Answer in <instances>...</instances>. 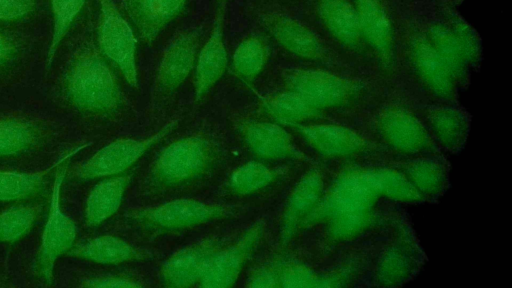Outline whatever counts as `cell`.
<instances>
[{"mask_svg":"<svg viewBox=\"0 0 512 288\" xmlns=\"http://www.w3.org/2000/svg\"><path fill=\"white\" fill-rule=\"evenodd\" d=\"M88 145L83 144L69 150L42 170L35 172L0 171V202H19L38 196L44 190L52 171Z\"/></svg>","mask_w":512,"mask_h":288,"instance_id":"25","label":"cell"},{"mask_svg":"<svg viewBox=\"0 0 512 288\" xmlns=\"http://www.w3.org/2000/svg\"><path fill=\"white\" fill-rule=\"evenodd\" d=\"M132 174H119L102 178L89 191L84 206V223L97 227L120 208Z\"/></svg>","mask_w":512,"mask_h":288,"instance_id":"24","label":"cell"},{"mask_svg":"<svg viewBox=\"0 0 512 288\" xmlns=\"http://www.w3.org/2000/svg\"><path fill=\"white\" fill-rule=\"evenodd\" d=\"M227 0H216L210 34L200 47L194 68V98L203 99L225 73L228 56L224 38Z\"/></svg>","mask_w":512,"mask_h":288,"instance_id":"18","label":"cell"},{"mask_svg":"<svg viewBox=\"0 0 512 288\" xmlns=\"http://www.w3.org/2000/svg\"><path fill=\"white\" fill-rule=\"evenodd\" d=\"M261 103L264 111L278 124L290 127L325 122L331 118L288 89L261 97Z\"/></svg>","mask_w":512,"mask_h":288,"instance_id":"26","label":"cell"},{"mask_svg":"<svg viewBox=\"0 0 512 288\" xmlns=\"http://www.w3.org/2000/svg\"><path fill=\"white\" fill-rule=\"evenodd\" d=\"M281 81L331 117L370 110L396 89L375 75L301 64L284 68Z\"/></svg>","mask_w":512,"mask_h":288,"instance_id":"1","label":"cell"},{"mask_svg":"<svg viewBox=\"0 0 512 288\" xmlns=\"http://www.w3.org/2000/svg\"><path fill=\"white\" fill-rule=\"evenodd\" d=\"M374 74L400 86L396 6L388 0H351Z\"/></svg>","mask_w":512,"mask_h":288,"instance_id":"7","label":"cell"},{"mask_svg":"<svg viewBox=\"0 0 512 288\" xmlns=\"http://www.w3.org/2000/svg\"><path fill=\"white\" fill-rule=\"evenodd\" d=\"M282 173L262 162L251 160L237 169L229 177V189L238 195H249L271 184Z\"/></svg>","mask_w":512,"mask_h":288,"instance_id":"33","label":"cell"},{"mask_svg":"<svg viewBox=\"0 0 512 288\" xmlns=\"http://www.w3.org/2000/svg\"><path fill=\"white\" fill-rule=\"evenodd\" d=\"M225 242L223 236L211 235L177 250L161 265L162 285L181 288L198 284L213 255Z\"/></svg>","mask_w":512,"mask_h":288,"instance_id":"17","label":"cell"},{"mask_svg":"<svg viewBox=\"0 0 512 288\" xmlns=\"http://www.w3.org/2000/svg\"><path fill=\"white\" fill-rule=\"evenodd\" d=\"M297 12L339 55L375 75L351 0H297ZM376 76V75H375Z\"/></svg>","mask_w":512,"mask_h":288,"instance_id":"4","label":"cell"},{"mask_svg":"<svg viewBox=\"0 0 512 288\" xmlns=\"http://www.w3.org/2000/svg\"><path fill=\"white\" fill-rule=\"evenodd\" d=\"M180 118L172 119L155 133L145 138L116 139L93 155L67 169L66 177L76 180H91L122 174L132 167L152 147L176 129Z\"/></svg>","mask_w":512,"mask_h":288,"instance_id":"10","label":"cell"},{"mask_svg":"<svg viewBox=\"0 0 512 288\" xmlns=\"http://www.w3.org/2000/svg\"><path fill=\"white\" fill-rule=\"evenodd\" d=\"M370 172L380 198L402 203L423 201L399 168H371Z\"/></svg>","mask_w":512,"mask_h":288,"instance_id":"34","label":"cell"},{"mask_svg":"<svg viewBox=\"0 0 512 288\" xmlns=\"http://www.w3.org/2000/svg\"><path fill=\"white\" fill-rule=\"evenodd\" d=\"M315 273L305 265L289 260H281L279 287H308L317 285Z\"/></svg>","mask_w":512,"mask_h":288,"instance_id":"36","label":"cell"},{"mask_svg":"<svg viewBox=\"0 0 512 288\" xmlns=\"http://www.w3.org/2000/svg\"><path fill=\"white\" fill-rule=\"evenodd\" d=\"M395 6L400 84H409L426 101L455 103L460 86L423 35L412 5Z\"/></svg>","mask_w":512,"mask_h":288,"instance_id":"2","label":"cell"},{"mask_svg":"<svg viewBox=\"0 0 512 288\" xmlns=\"http://www.w3.org/2000/svg\"><path fill=\"white\" fill-rule=\"evenodd\" d=\"M16 54V45L13 40L0 32V67L7 64Z\"/></svg>","mask_w":512,"mask_h":288,"instance_id":"40","label":"cell"},{"mask_svg":"<svg viewBox=\"0 0 512 288\" xmlns=\"http://www.w3.org/2000/svg\"><path fill=\"white\" fill-rule=\"evenodd\" d=\"M325 177L321 170H307L295 183L285 203L280 221V242L286 246L303 228L326 192Z\"/></svg>","mask_w":512,"mask_h":288,"instance_id":"19","label":"cell"},{"mask_svg":"<svg viewBox=\"0 0 512 288\" xmlns=\"http://www.w3.org/2000/svg\"><path fill=\"white\" fill-rule=\"evenodd\" d=\"M239 207L229 204L179 198L128 211L126 217L135 226L151 232H178L218 220L235 217Z\"/></svg>","mask_w":512,"mask_h":288,"instance_id":"9","label":"cell"},{"mask_svg":"<svg viewBox=\"0 0 512 288\" xmlns=\"http://www.w3.org/2000/svg\"><path fill=\"white\" fill-rule=\"evenodd\" d=\"M68 162L61 163L55 169L48 216L36 257L37 274L47 284L53 282L56 262L71 250L77 238L75 222L61 208V187L66 178Z\"/></svg>","mask_w":512,"mask_h":288,"instance_id":"11","label":"cell"},{"mask_svg":"<svg viewBox=\"0 0 512 288\" xmlns=\"http://www.w3.org/2000/svg\"><path fill=\"white\" fill-rule=\"evenodd\" d=\"M63 88L72 106L85 113L106 115L122 104V92L114 72L91 44L81 46L72 56Z\"/></svg>","mask_w":512,"mask_h":288,"instance_id":"3","label":"cell"},{"mask_svg":"<svg viewBox=\"0 0 512 288\" xmlns=\"http://www.w3.org/2000/svg\"><path fill=\"white\" fill-rule=\"evenodd\" d=\"M373 209L340 210L328 216L325 222L326 240L340 245L360 238L376 221Z\"/></svg>","mask_w":512,"mask_h":288,"instance_id":"31","label":"cell"},{"mask_svg":"<svg viewBox=\"0 0 512 288\" xmlns=\"http://www.w3.org/2000/svg\"><path fill=\"white\" fill-rule=\"evenodd\" d=\"M85 1L86 0H51L53 29L51 43L47 52V67L51 65L61 40L67 33L77 14L83 8Z\"/></svg>","mask_w":512,"mask_h":288,"instance_id":"35","label":"cell"},{"mask_svg":"<svg viewBox=\"0 0 512 288\" xmlns=\"http://www.w3.org/2000/svg\"><path fill=\"white\" fill-rule=\"evenodd\" d=\"M270 57V46L265 37L252 34L245 37L232 56V72L246 85H251L261 74Z\"/></svg>","mask_w":512,"mask_h":288,"instance_id":"30","label":"cell"},{"mask_svg":"<svg viewBox=\"0 0 512 288\" xmlns=\"http://www.w3.org/2000/svg\"><path fill=\"white\" fill-rule=\"evenodd\" d=\"M200 39V29L187 28L169 41L156 69L154 91L157 97L173 95L194 70Z\"/></svg>","mask_w":512,"mask_h":288,"instance_id":"14","label":"cell"},{"mask_svg":"<svg viewBox=\"0 0 512 288\" xmlns=\"http://www.w3.org/2000/svg\"><path fill=\"white\" fill-rule=\"evenodd\" d=\"M394 90L370 109L371 128L377 142L398 156L412 159L432 155L437 144L415 107L391 97Z\"/></svg>","mask_w":512,"mask_h":288,"instance_id":"6","label":"cell"},{"mask_svg":"<svg viewBox=\"0 0 512 288\" xmlns=\"http://www.w3.org/2000/svg\"><path fill=\"white\" fill-rule=\"evenodd\" d=\"M281 259L270 260L255 268L248 276L246 286L250 288L279 287Z\"/></svg>","mask_w":512,"mask_h":288,"instance_id":"37","label":"cell"},{"mask_svg":"<svg viewBox=\"0 0 512 288\" xmlns=\"http://www.w3.org/2000/svg\"><path fill=\"white\" fill-rule=\"evenodd\" d=\"M51 137L52 128L39 118L19 112H0V158L35 152Z\"/></svg>","mask_w":512,"mask_h":288,"instance_id":"20","label":"cell"},{"mask_svg":"<svg viewBox=\"0 0 512 288\" xmlns=\"http://www.w3.org/2000/svg\"><path fill=\"white\" fill-rule=\"evenodd\" d=\"M82 285L94 288H136L143 286V284L137 279L122 275H103L92 277L84 280Z\"/></svg>","mask_w":512,"mask_h":288,"instance_id":"38","label":"cell"},{"mask_svg":"<svg viewBox=\"0 0 512 288\" xmlns=\"http://www.w3.org/2000/svg\"><path fill=\"white\" fill-rule=\"evenodd\" d=\"M36 0H0V20H13L30 13Z\"/></svg>","mask_w":512,"mask_h":288,"instance_id":"39","label":"cell"},{"mask_svg":"<svg viewBox=\"0 0 512 288\" xmlns=\"http://www.w3.org/2000/svg\"><path fill=\"white\" fill-rule=\"evenodd\" d=\"M399 169L423 200L440 195L448 183L447 163L436 156L412 158Z\"/></svg>","mask_w":512,"mask_h":288,"instance_id":"28","label":"cell"},{"mask_svg":"<svg viewBox=\"0 0 512 288\" xmlns=\"http://www.w3.org/2000/svg\"><path fill=\"white\" fill-rule=\"evenodd\" d=\"M321 159L342 161L360 158L373 151L372 145L354 130L330 121L292 127Z\"/></svg>","mask_w":512,"mask_h":288,"instance_id":"15","label":"cell"},{"mask_svg":"<svg viewBox=\"0 0 512 288\" xmlns=\"http://www.w3.org/2000/svg\"><path fill=\"white\" fill-rule=\"evenodd\" d=\"M264 231V220L251 223L235 242L223 246L213 255L198 284L208 288L233 286L261 241Z\"/></svg>","mask_w":512,"mask_h":288,"instance_id":"16","label":"cell"},{"mask_svg":"<svg viewBox=\"0 0 512 288\" xmlns=\"http://www.w3.org/2000/svg\"><path fill=\"white\" fill-rule=\"evenodd\" d=\"M388 1H390L392 4L398 5V6H409V5L417 4L424 0H388Z\"/></svg>","mask_w":512,"mask_h":288,"instance_id":"41","label":"cell"},{"mask_svg":"<svg viewBox=\"0 0 512 288\" xmlns=\"http://www.w3.org/2000/svg\"><path fill=\"white\" fill-rule=\"evenodd\" d=\"M99 1L98 48L119 70L126 82L138 85L136 38L113 0Z\"/></svg>","mask_w":512,"mask_h":288,"instance_id":"12","label":"cell"},{"mask_svg":"<svg viewBox=\"0 0 512 288\" xmlns=\"http://www.w3.org/2000/svg\"><path fill=\"white\" fill-rule=\"evenodd\" d=\"M456 6L459 5L463 0H451Z\"/></svg>","mask_w":512,"mask_h":288,"instance_id":"42","label":"cell"},{"mask_svg":"<svg viewBox=\"0 0 512 288\" xmlns=\"http://www.w3.org/2000/svg\"><path fill=\"white\" fill-rule=\"evenodd\" d=\"M412 7L426 40L450 69L459 86H464L477 65L435 10L431 0L421 1Z\"/></svg>","mask_w":512,"mask_h":288,"instance_id":"13","label":"cell"},{"mask_svg":"<svg viewBox=\"0 0 512 288\" xmlns=\"http://www.w3.org/2000/svg\"><path fill=\"white\" fill-rule=\"evenodd\" d=\"M416 264V253L411 245L403 241L392 243L378 259L376 284L386 287L401 285L414 274Z\"/></svg>","mask_w":512,"mask_h":288,"instance_id":"29","label":"cell"},{"mask_svg":"<svg viewBox=\"0 0 512 288\" xmlns=\"http://www.w3.org/2000/svg\"><path fill=\"white\" fill-rule=\"evenodd\" d=\"M260 21L278 46L301 65L367 74L339 55L297 12L272 9L261 14Z\"/></svg>","mask_w":512,"mask_h":288,"instance_id":"5","label":"cell"},{"mask_svg":"<svg viewBox=\"0 0 512 288\" xmlns=\"http://www.w3.org/2000/svg\"><path fill=\"white\" fill-rule=\"evenodd\" d=\"M237 132L246 147L266 160H298L303 157L291 135L278 123L254 119L239 120Z\"/></svg>","mask_w":512,"mask_h":288,"instance_id":"21","label":"cell"},{"mask_svg":"<svg viewBox=\"0 0 512 288\" xmlns=\"http://www.w3.org/2000/svg\"><path fill=\"white\" fill-rule=\"evenodd\" d=\"M415 109L434 142L454 152L461 148L469 130L468 114L454 103H419Z\"/></svg>","mask_w":512,"mask_h":288,"instance_id":"22","label":"cell"},{"mask_svg":"<svg viewBox=\"0 0 512 288\" xmlns=\"http://www.w3.org/2000/svg\"><path fill=\"white\" fill-rule=\"evenodd\" d=\"M215 160L216 151L206 137H181L158 153L150 166L149 178L158 188H179L205 176Z\"/></svg>","mask_w":512,"mask_h":288,"instance_id":"8","label":"cell"},{"mask_svg":"<svg viewBox=\"0 0 512 288\" xmlns=\"http://www.w3.org/2000/svg\"><path fill=\"white\" fill-rule=\"evenodd\" d=\"M67 255L103 265H118L147 258L146 253L113 235H100L75 244Z\"/></svg>","mask_w":512,"mask_h":288,"instance_id":"27","label":"cell"},{"mask_svg":"<svg viewBox=\"0 0 512 288\" xmlns=\"http://www.w3.org/2000/svg\"><path fill=\"white\" fill-rule=\"evenodd\" d=\"M187 0H123L140 38L150 44L182 11Z\"/></svg>","mask_w":512,"mask_h":288,"instance_id":"23","label":"cell"},{"mask_svg":"<svg viewBox=\"0 0 512 288\" xmlns=\"http://www.w3.org/2000/svg\"><path fill=\"white\" fill-rule=\"evenodd\" d=\"M40 202L12 205L0 212V244H15L34 227L43 212Z\"/></svg>","mask_w":512,"mask_h":288,"instance_id":"32","label":"cell"}]
</instances>
